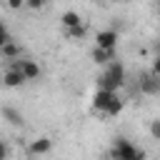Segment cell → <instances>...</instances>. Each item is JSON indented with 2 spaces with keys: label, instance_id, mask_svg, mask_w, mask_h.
Wrapping results in <instances>:
<instances>
[{
  "label": "cell",
  "instance_id": "8992f818",
  "mask_svg": "<svg viewBox=\"0 0 160 160\" xmlns=\"http://www.w3.org/2000/svg\"><path fill=\"white\" fill-rule=\"evenodd\" d=\"M2 120L8 122V125H12V128H22L25 125V118H22V112L18 110V108H12V105H2Z\"/></svg>",
  "mask_w": 160,
  "mask_h": 160
},
{
  "label": "cell",
  "instance_id": "ac0fdd59",
  "mask_svg": "<svg viewBox=\"0 0 160 160\" xmlns=\"http://www.w3.org/2000/svg\"><path fill=\"white\" fill-rule=\"evenodd\" d=\"M5 5H8L10 10H22V8H25V0H8Z\"/></svg>",
  "mask_w": 160,
  "mask_h": 160
},
{
  "label": "cell",
  "instance_id": "44dd1931",
  "mask_svg": "<svg viewBox=\"0 0 160 160\" xmlns=\"http://www.w3.org/2000/svg\"><path fill=\"white\" fill-rule=\"evenodd\" d=\"M152 52H155V55H158V58H160V38H158V40H155V42H152Z\"/></svg>",
  "mask_w": 160,
  "mask_h": 160
},
{
  "label": "cell",
  "instance_id": "d6986e66",
  "mask_svg": "<svg viewBox=\"0 0 160 160\" xmlns=\"http://www.w3.org/2000/svg\"><path fill=\"white\" fill-rule=\"evenodd\" d=\"M8 155H10V148L5 140H0V160H8Z\"/></svg>",
  "mask_w": 160,
  "mask_h": 160
},
{
  "label": "cell",
  "instance_id": "9a60e30c",
  "mask_svg": "<svg viewBox=\"0 0 160 160\" xmlns=\"http://www.w3.org/2000/svg\"><path fill=\"white\" fill-rule=\"evenodd\" d=\"M10 40H12V38H10V30H8V25L0 20V50H2V48H5Z\"/></svg>",
  "mask_w": 160,
  "mask_h": 160
},
{
  "label": "cell",
  "instance_id": "7a4b0ae2",
  "mask_svg": "<svg viewBox=\"0 0 160 160\" xmlns=\"http://www.w3.org/2000/svg\"><path fill=\"white\" fill-rule=\"evenodd\" d=\"M138 150L128 138H115L112 140V148H110V160H135L138 158Z\"/></svg>",
  "mask_w": 160,
  "mask_h": 160
},
{
  "label": "cell",
  "instance_id": "5bb4252c",
  "mask_svg": "<svg viewBox=\"0 0 160 160\" xmlns=\"http://www.w3.org/2000/svg\"><path fill=\"white\" fill-rule=\"evenodd\" d=\"M120 112H122V100H120V98L115 95V98H112V102L108 105L105 115H110V118H112V115H120Z\"/></svg>",
  "mask_w": 160,
  "mask_h": 160
},
{
  "label": "cell",
  "instance_id": "e0dca14e",
  "mask_svg": "<svg viewBox=\"0 0 160 160\" xmlns=\"http://www.w3.org/2000/svg\"><path fill=\"white\" fill-rule=\"evenodd\" d=\"M25 8H30V10H42V8H45V0H28Z\"/></svg>",
  "mask_w": 160,
  "mask_h": 160
},
{
  "label": "cell",
  "instance_id": "7c38bea8",
  "mask_svg": "<svg viewBox=\"0 0 160 160\" xmlns=\"http://www.w3.org/2000/svg\"><path fill=\"white\" fill-rule=\"evenodd\" d=\"M20 52H22V48H20V45H18L15 40H10V42H8V45H5L2 50H0V58H2V60H10V62H12V60H18V58H20Z\"/></svg>",
  "mask_w": 160,
  "mask_h": 160
},
{
  "label": "cell",
  "instance_id": "ffe728a7",
  "mask_svg": "<svg viewBox=\"0 0 160 160\" xmlns=\"http://www.w3.org/2000/svg\"><path fill=\"white\" fill-rule=\"evenodd\" d=\"M150 72H152V75H158V78H160V58H158V55H155V58H152V68H150Z\"/></svg>",
  "mask_w": 160,
  "mask_h": 160
},
{
  "label": "cell",
  "instance_id": "8fae6325",
  "mask_svg": "<svg viewBox=\"0 0 160 160\" xmlns=\"http://www.w3.org/2000/svg\"><path fill=\"white\" fill-rule=\"evenodd\" d=\"M22 82H25L22 72H18V70H5L2 72V85L5 88H20Z\"/></svg>",
  "mask_w": 160,
  "mask_h": 160
},
{
  "label": "cell",
  "instance_id": "4fadbf2b",
  "mask_svg": "<svg viewBox=\"0 0 160 160\" xmlns=\"http://www.w3.org/2000/svg\"><path fill=\"white\" fill-rule=\"evenodd\" d=\"M65 32V38H70V40H82L85 35H88V28H85V22L82 25H78V28H72V30H62Z\"/></svg>",
  "mask_w": 160,
  "mask_h": 160
},
{
  "label": "cell",
  "instance_id": "6da1fadb",
  "mask_svg": "<svg viewBox=\"0 0 160 160\" xmlns=\"http://www.w3.org/2000/svg\"><path fill=\"white\" fill-rule=\"evenodd\" d=\"M125 85V68L120 60H112L100 75H98V90H108V92H118Z\"/></svg>",
  "mask_w": 160,
  "mask_h": 160
},
{
  "label": "cell",
  "instance_id": "9c48e42d",
  "mask_svg": "<svg viewBox=\"0 0 160 160\" xmlns=\"http://www.w3.org/2000/svg\"><path fill=\"white\" fill-rule=\"evenodd\" d=\"M90 58H92V62H98V65H105V68H108L112 60H118L115 50H102V48H92Z\"/></svg>",
  "mask_w": 160,
  "mask_h": 160
},
{
  "label": "cell",
  "instance_id": "52a82bcc",
  "mask_svg": "<svg viewBox=\"0 0 160 160\" xmlns=\"http://www.w3.org/2000/svg\"><path fill=\"white\" fill-rule=\"evenodd\" d=\"M118 92H108V90H95V95H92V110H98V112H105L108 110V105L112 102V98H115Z\"/></svg>",
  "mask_w": 160,
  "mask_h": 160
},
{
  "label": "cell",
  "instance_id": "5b68a950",
  "mask_svg": "<svg viewBox=\"0 0 160 160\" xmlns=\"http://www.w3.org/2000/svg\"><path fill=\"white\" fill-rule=\"evenodd\" d=\"M140 92H145V95H160V78L152 75V72L140 75Z\"/></svg>",
  "mask_w": 160,
  "mask_h": 160
},
{
  "label": "cell",
  "instance_id": "3957f363",
  "mask_svg": "<svg viewBox=\"0 0 160 160\" xmlns=\"http://www.w3.org/2000/svg\"><path fill=\"white\" fill-rule=\"evenodd\" d=\"M8 70H18V72H22L25 80H35V78H40V65H38L35 60H28V58H18V60L8 62Z\"/></svg>",
  "mask_w": 160,
  "mask_h": 160
},
{
  "label": "cell",
  "instance_id": "ba28073f",
  "mask_svg": "<svg viewBox=\"0 0 160 160\" xmlns=\"http://www.w3.org/2000/svg\"><path fill=\"white\" fill-rule=\"evenodd\" d=\"M50 150H52V140H50L48 135L35 138V140L30 142V148H28V152H30V155H45V152H50Z\"/></svg>",
  "mask_w": 160,
  "mask_h": 160
},
{
  "label": "cell",
  "instance_id": "30bf717a",
  "mask_svg": "<svg viewBox=\"0 0 160 160\" xmlns=\"http://www.w3.org/2000/svg\"><path fill=\"white\" fill-rule=\"evenodd\" d=\"M60 25H62V30H72V28L82 25V18H80V12H75V10H65V12L60 15Z\"/></svg>",
  "mask_w": 160,
  "mask_h": 160
},
{
  "label": "cell",
  "instance_id": "2e32d148",
  "mask_svg": "<svg viewBox=\"0 0 160 160\" xmlns=\"http://www.w3.org/2000/svg\"><path fill=\"white\" fill-rule=\"evenodd\" d=\"M148 130H150V135H152V140H158V142H160V118H155V120H150V125H148Z\"/></svg>",
  "mask_w": 160,
  "mask_h": 160
},
{
  "label": "cell",
  "instance_id": "277c9868",
  "mask_svg": "<svg viewBox=\"0 0 160 160\" xmlns=\"http://www.w3.org/2000/svg\"><path fill=\"white\" fill-rule=\"evenodd\" d=\"M118 30L115 28H108V30H100L98 38H95V48H102V50H118Z\"/></svg>",
  "mask_w": 160,
  "mask_h": 160
}]
</instances>
